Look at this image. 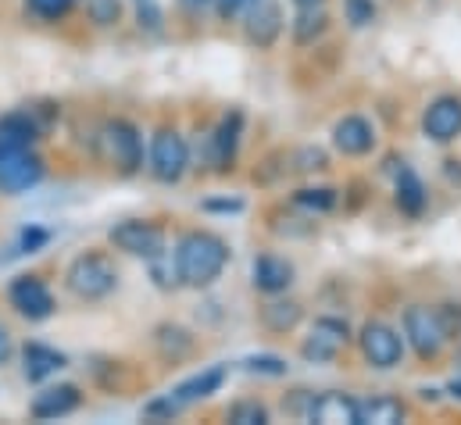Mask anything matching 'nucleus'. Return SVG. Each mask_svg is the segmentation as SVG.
<instances>
[{"instance_id": "obj_1", "label": "nucleus", "mask_w": 461, "mask_h": 425, "mask_svg": "<svg viewBox=\"0 0 461 425\" xmlns=\"http://www.w3.org/2000/svg\"><path fill=\"white\" fill-rule=\"evenodd\" d=\"M226 265H230V247H226L222 236L204 232V229H194V232L179 236V243H176V279L183 286L204 290L226 272Z\"/></svg>"}, {"instance_id": "obj_2", "label": "nucleus", "mask_w": 461, "mask_h": 425, "mask_svg": "<svg viewBox=\"0 0 461 425\" xmlns=\"http://www.w3.org/2000/svg\"><path fill=\"white\" fill-rule=\"evenodd\" d=\"M97 154L104 165H112L118 176H136L140 165H143V140H140V129L125 118H112L101 125V136H97Z\"/></svg>"}, {"instance_id": "obj_3", "label": "nucleus", "mask_w": 461, "mask_h": 425, "mask_svg": "<svg viewBox=\"0 0 461 425\" xmlns=\"http://www.w3.org/2000/svg\"><path fill=\"white\" fill-rule=\"evenodd\" d=\"M65 286L79 297V301H104L108 294H115L118 286V268L112 265L108 254H79L68 272H65Z\"/></svg>"}, {"instance_id": "obj_4", "label": "nucleus", "mask_w": 461, "mask_h": 425, "mask_svg": "<svg viewBox=\"0 0 461 425\" xmlns=\"http://www.w3.org/2000/svg\"><path fill=\"white\" fill-rule=\"evenodd\" d=\"M190 168V147L176 129H161L150 140V176L158 183H179Z\"/></svg>"}, {"instance_id": "obj_5", "label": "nucleus", "mask_w": 461, "mask_h": 425, "mask_svg": "<svg viewBox=\"0 0 461 425\" xmlns=\"http://www.w3.org/2000/svg\"><path fill=\"white\" fill-rule=\"evenodd\" d=\"M108 240H112V247L122 250V254H129V258H147V261L161 258V250H165V232H161V225L143 222V218L118 222L115 229L108 232Z\"/></svg>"}, {"instance_id": "obj_6", "label": "nucleus", "mask_w": 461, "mask_h": 425, "mask_svg": "<svg viewBox=\"0 0 461 425\" xmlns=\"http://www.w3.org/2000/svg\"><path fill=\"white\" fill-rule=\"evenodd\" d=\"M404 336H408V343L415 347L419 357H437L447 343V332L440 325L437 308H422V304H411L404 312Z\"/></svg>"}, {"instance_id": "obj_7", "label": "nucleus", "mask_w": 461, "mask_h": 425, "mask_svg": "<svg viewBox=\"0 0 461 425\" xmlns=\"http://www.w3.org/2000/svg\"><path fill=\"white\" fill-rule=\"evenodd\" d=\"M7 301L22 319L29 321H43L54 315V294L40 276H18L7 286Z\"/></svg>"}, {"instance_id": "obj_8", "label": "nucleus", "mask_w": 461, "mask_h": 425, "mask_svg": "<svg viewBox=\"0 0 461 425\" xmlns=\"http://www.w3.org/2000/svg\"><path fill=\"white\" fill-rule=\"evenodd\" d=\"M47 165L36 150H14V154H0V194H25L32 186H40Z\"/></svg>"}, {"instance_id": "obj_9", "label": "nucleus", "mask_w": 461, "mask_h": 425, "mask_svg": "<svg viewBox=\"0 0 461 425\" xmlns=\"http://www.w3.org/2000/svg\"><path fill=\"white\" fill-rule=\"evenodd\" d=\"M357 343H361V354L372 368H397L401 357H404V339L383 321H368L361 329Z\"/></svg>"}, {"instance_id": "obj_10", "label": "nucleus", "mask_w": 461, "mask_h": 425, "mask_svg": "<svg viewBox=\"0 0 461 425\" xmlns=\"http://www.w3.org/2000/svg\"><path fill=\"white\" fill-rule=\"evenodd\" d=\"M283 7L276 4V0H254L250 7H247V14H243V36H247V43H254L258 50H268L276 40H279V32H283Z\"/></svg>"}, {"instance_id": "obj_11", "label": "nucleus", "mask_w": 461, "mask_h": 425, "mask_svg": "<svg viewBox=\"0 0 461 425\" xmlns=\"http://www.w3.org/2000/svg\"><path fill=\"white\" fill-rule=\"evenodd\" d=\"M79 404H83L79 386H72V383H58V386H47V390H40V393L32 397L29 415L40 419V422H50V419H65V415H72Z\"/></svg>"}, {"instance_id": "obj_12", "label": "nucleus", "mask_w": 461, "mask_h": 425, "mask_svg": "<svg viewBox=\"0 0 461 425\" xmlns=\"http://www.w3.org/2000/svg\"><path fill=\"white\" fill-rule=\"evenodd\" d=\"M422 132L437 143H451L461 136V101L458 97H437L422 114Z\"/></svg>"}, {"instance_id": "obj_13", "label": "nucleus", "mask_w": 461, "mask_h": 425, "mask_svg": "<svg viewBox=\"0 0 461 425\" xmlns=\"http://www.w3.org/2000/svg\"><path fill=\"white\" fill-rule=\"evenodd\" d=\"M40 122L32 111H11L0 118V154H14V150H32L40 140Z\"/></svg>"}, {"instance_id": "obj_14", "label": "nucleus", "mask_w": 461, "mask_h": 425, "mask_svg": "<svg viewBox=\"0 0 461 425\" xmlns=\"http://www.w3.org/2000/svg\"><path fill=\"white\" fill-rule=\"evenodd\" d=\"M304 419L322 425H357V401L347 393H312Z\"/></svg>"}, {"instance_id": "obj_15", "label": "nucleus", "mask_w": 461, "mask_h": 425, "mask_svg": "<svg viewBox=\"0 0 461 425\" xmlns=\"http://www.w3.org/2000/svg\"><path fill=\"white\" fill-rule=\"evenodd\" d=\"M344 343H347V321L319 319L315 321V332L304 339L301 354H304L308 361H333Z\"/></svg>"}, {"instance_id": "obj_16", "label": "nucleus", "mask_w": 461, "mask_h": 425, "mask_svg": "<svg viewBox=\"0 0 461 425\" xmlns=\"http://www.w3.org/2000/svg\"><path fill=\"white\" fill-rule=\"evenodd\" d=\"M226 375H230V368H226V365H212V368H204V372L190 375L186 383H179V386L172 390V397H176V404H179V408H190V404H197V401L215 397V393L222 390Z\"/></svg>"}, {"instance_id": "obj_17", "label": "nucleus", "mask_w": 461, "mask_h": 425, "mask_svg": "<svg viewBox=\"0 0 461 425\" xmlns=\"http://www.w3.org/2000/svg\"><path fill=\"white\" fill-rule=\"evenodd\" d=\"M65 365H68V357H65L61 350L47 347V343H25V347H22V375H25L29 383H43V379H50L54 372H61Z\"/></svg>"}, {"instance_id": "obj_18", "label": "nucleus", "mask_w": 461, "mask_h": 425, "mask_svg": "<svg viewBox=\"0 0 461 425\" xmlns=\"http://www.w3.org/2000/svg\"><path fill=\"white\" fill-rule=\"evenodd\" d=\"M333 143H337V150L347 154V158H361V154L372 150V143H375V129H372L365 118L347 114L344 122H337V129H333Z\"/></svg>"}, {"instance_id": "obj_19", "label": "nucleus", "mask_w": 461, "mask_h": 425, "mask_svg": "<svg viewBox=\"0 0 461 425\" xmlns=\"http://www.w3.org/2000/svg\"><path fill=\"white\" fill-rule=\"evenodd\" d=\"M294 283V265L276 258V254H261L254 261V286L261 294H283Z\"/></svg>"}, {"instance_id": "obj_20", "label": "nucleus", "mask_w": 461, "mask_h": 425, "mask_svg": "<svg viewBox=\"0 0 461 425\" xmlns=\"http://www.w3.org/2000/svg\"><path fill=\"white\" fill-rule=\"evenodd\" d=\"M357 422H365V425L404 422V404H401L397 397H372V401H357Z\"/></svg>"}, {"instance_id": "obj_21", "label": "nucleus", "mask_w": 461, "mask_h": 425, "mask_svg": "<svg viewBox=\"0 0 461 425\" xmlns=\"http://www.w3.org/2000/svg\"><path fill=\"white\" fill-rule=\"evenodd\" d=\"M240 129H243V114H240V111L226 114V118H222V125L215 129L212 147H215V165H219V168H226L232 158H236V147H240Z\"/></svg>"}, {"instance_id": "obj_22", "label": "nucleus", "mask_w": 461, "mask_h": 425, "mask_svg": "<svg viewBox=\"0 0 461 425\" xmlns=\"http://www.w3.org/2000/svg\"><path fill=\"white\" fill-rule=\"evenodd\" d=\"M397 204H401V212L408 214L426 212V186L408 165H401V172H397Z\"/></svg>"}, {"instance_id": "obj_23", "label": "nucleus", "mask_w": 461, "mask_h": 425, "mask_svg": "<svg viewBox=\"0 0 461 425\" xmlns=\"http://www.w3.org/2000/svg\"><path fill=\"white\" fill-rule=\"evenodd\" d=\"M326 25H330V18H326L322 4H319V7H301L297 18H294V40H297L301 47H308V43H315V40L326 32Z\"/></svg>"}, {"instance_id": "obj_24", "label": "nucleus", "mask_w": 461, "mask_h": 425, "mask_svg": "<svg viewBox=\"0 0 461 425\" xmlns=\"http://www.w3.org/2000/svg\"><path fill=\"white\" fill-rule=\"evenodd\" d=\"M261 321L272 329V332H286L301 321V304L297 301H272L261 308Z\"/></svg>"}, {"instance_id": "obj_25", "label": "nucleus", "mask_w": 461, "mask_h": 425, "mask_svg": "<svg viewBox=\"0 0 461 425\" xmlns=\"http://www.w3.org/2000/svg\"><path fill=\"white\" fill-rule=\"evenodd\" d=\"M154 339H158L161 354H165V357H172V361H179V357H186V354L194 350L190 332H186V329H179V325H161Z\"/></svg>"}, {"instance_id": "obj_26", "label": "nucleus", "mask_w": 461, "mask_h": 425, "mask_svg": "<svg viewBox=\"0 0 461 425\" xmlns=\"http://www.w3.org/2000/svg\"><path fill=\"white\" fill-rule=\"evenodd\" d=\"M86 18L101 29H112L122 18V0H86Z\"/></svg>"}, {"instance_id": "obj_27", "label": "nucleus", "mask_w": 461, "mask_h": 425, "mask_svg": "<svg viewBox=\"0 0 461 425\" xmlns=\"http://www.w3.org/2000/svg\"><path fill=\"white\" fill-rule=\"evenodd\" d=\"M25 7H29V14L40 18V22H61V18L76 7V0H25Z\"/></svg>"}, {"instance_id": "obj_28", "label": "nucleus", "mask_w": 461, "mask_h": 425, "mask_svg": "<svg viewBox=\"0 0 461 425\" xmlns=\"http://www.w3.org/2000/svg\"><path fill=\"white\" fill-rule=\"evenodd\" d=\"M230 422L265 425L268 422V411H265V404H258V401H236V404L230 408Z\"/></svg>"}, {"instance_id": "obj_29", "label": "nucleus", "mask_w": 461, "mask_h": 425, "mask_svg": "<svg viewBox=\"0 0 461 425\" xmlns=\"http://www.w3.org/2000/svg\"><path fill=\"white\" fill-rule=\"evenodd\" d=\"M344 11H347V22L357 25V29H365V25L375 22V4L372 0H344Z\"/></svg>"}, {"instance_id": "obj_30", "label": "nucleus", "mask_w": 461, "mask_h": 425, "mask_svg": "<svg viewBox=\"0 0 461 425\" xmlns=\"http://www.w3.org/2000/svg\"><path fill=\"white\" fill-rule=\"evenodd\" d=\"M243 368H247V372H258V375H286V361H283V357H272V354L247 357Z\"/></svg>"}, {"instance_id": "obj_31", "label": "nucleus", "mask_w": 461, "mask_h": 425, "mask_svg": "<svg viewBox=\"0 0 461 425\" xmlns=\"http://www.w3.org/2000/svg\"><path fill=\"white\" fill-rule=\"evenodd\" d=\"M297 204L315 208V212H330V208L337 204V194H333V190H301V194H297Z\"/></svg>"}, {"instance_id": "obj_32", "label": "nucleus", "mask_w": 461, "mask_h": 425, "mask_svg": "<svg viewBox=\"0 0 461 425\" xmlns=\"http://www.w3.org/2000/svg\"><path fill=\"white\" fill-rule=\"evenodd\" d=\"M47 240H50V232H47V229H25V232H22V240H18V250H14V254H36Z\"/></svg>"}, {"instance_id": "obj_33", "label": "nucleus", "mask_w": 461, "mask_h": 425, "mask_svg": "<svg viewBox=\"0 0 461 425\" xmlns=\"http://www.w3.org/2000/svg\"><path fill=\"white\" fill-rule=\"evenodd\" d=\"M179 411H183V408L176 404V397H172V393H168V397H161V401H150V404L143 408V415H147V419H172V415H179Z\"/></svg>"}, {"instance_id": "obj_34", "label": "nucleus", "mask_w": 461, "mask_h": 425, "mask_svg": "<svg viewBox=\"0 0 461 425\" xmlns=\"http://www.w3.org/2000/svg\"><path fill=\"white\" fill-rule=\"evenodd\" d=\"M437 315H440V325H444V332H447V339H455L461 329V304H440L437 308Z\"/></svg>"}, {"instance_id": "obj_35", "label": "nucleus", "mask_w": 461, "mask_h": 425, "mask_svg": "<svg viewBox=\"0 0 461 425\" xmlns=\"http://www.w3.org/2000/svg\"><path fill=\"white\" fill-rule=\"evenodd\" d=\"M250 4H254V0H215V7H219V14H222L226 22H230V18H243Z\"/></svg>"}, {"instance_id": "obj_36", "label": "nucleus", "mask_w": 461, "mask_h": 425, "mask_svg": "<svg viewBox=\"0 0 461 425\" xmlns=\"http://www.w3.org/2000/svg\"><path fill=\"white\" fill-rule=\"evenodd\" d=\"M7 357H11V336H7V329L0 325V365H7Z\"/></svg>"}, {"instance_id": "obj_37", "label": "nucleus", "mask_w": 461, "mask_h": 425, "mask_svg": "<svg viewBox=\"0 0 461 425\" xmlns=\"http://www.w3.org/2000/svg\"><path fill=\"white\" fill-rule=\"evenodd\" d=\"M179 4H183L186 11H204V7H208V4H215V0H179Z\"/></svg>"}, {"instance_id": "obj_38", "label": "nucleus", "mask_w": 461, "mask_h": 425, "mask_svg": "<svg viewBox=\"0 0 461 425\" xmlns=\"http://www.w3.org/2000/svg\"><path fill=\"white\" fill-rule=\"evenodd\" d=\"M297 7H319V4H326V0H294Z\"/></svg>"}]
</instances>
